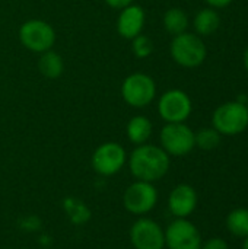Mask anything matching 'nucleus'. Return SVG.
Segmentation results:
<instances>
[{
    "label": "nucleus",
    "instance_id": "obj_1",
    "mask_svg": "<svg viewBox=\"0 0 248 249\" xmlns=\"http://www.w3.org/2000/svg\"><path fill=\"white\" fill-rule=\"evenodd\" d=\"M171 159L161 146L140 144L130 153L129 168L136 181L155 184L161 181L170 171Z\"/></svg>",
    "mask_w": 248,
    "mask_h": 249
},
{
    "label": "nucleus",
    "instance_id": "obj_2",
    "mask_svg": "<svg viewBox=\"0 0 248 249\" xmlns=\"http://www.w3.org/2000/svg\"><path fill=\"white\" fill-rule=\"evenodd\" d=\"M170 54L178 66L186 69H194L203 64V61L206 60L208 48L202 36L186 31L172 38L170 45Z\"/></svg>",
    "mask_w": 248,
    "mask_h": 249
},
{
    "label": "nucleus",
    "instance_id": "obj_3",
    "mask_svg": "<svg viewBox=\"0 0 248 249\" xmlns=\"http://www.w3.org/2000/svg\"><path fill=\"white\" fill-rule=\"evenodd\" d=\"M212 127L221 136H238L248 127V109L246 104L229 101L219 105L212 114Z\"/></svg>",
    "mask_w": 248,
    "mask_h": 249
},
{
    "label": "nucleus",
    "instance_id": "obj_4",
    "mask_svg": "<svg viewBox=\"0 0 248 249\" xmlns=\"http://www.w3.org/2000/svg\"><path fill=\"white\" fill-rule=\"evenodd\" d=\"M159 143L168 156L181 158L196 147L194 131L186 123H167L161 128Z\"/></svg>",
    "mask_w": 248,
    "mask_h": 249
},
{
    "label": "nucleus",
    "instance_id": "obj_5",
    "mask_svg": "<svg viewBox=\"0 0 248 249\" xmlns=\"http://www.w3.org/2000/svg\"><path fill=\"white\" fill-rule=\"evenodd\" d=\"M156 96V83L146 73H132L121 83V98L132 108H145Z\"/></svg>",
    "mask_w": 248,
    "mask_h": 249
},
{
    "label": "nucleus",
    "instance_id": "obj_6",
    "mask_svg": "<svg viewBox=\"0 0 248 249\" xmlns=\"http://www.w3.org/2000/svg\"><path fill=\"white\" fill-rule=\"evenodd\" d=\"M20 44L37 54L45 53L53 48L56 42L54 28L42 19H29L23 22L19 28Z\"/></svg>",
    "mask_w": 248,
    "mask_h": 249
},
{
    "label": "nucleus",
    "instance_id": "obj_7",
    "mask_svg": "<svg viewBox=\"0 0 248 249\" xmlns=\"http://www.w3.org/2000/svg\"><path fill=\"white\" fill-rule=\"evenodd\" d=\"M158 204V190L153 184L145 181H134L130 184L123 196L124 209L134 216H145L151 213Z\"/></svg>",
    "mask_w": 248,
    "mask_h": 249
},
{
    "label": "nucleus",
    "instance_id": "obj_8",
    "mask_svg": "<svg viewBox=\"0 0 248 249\" xmlns=\"http://www.w3.org/2000/svg\"><path fill=\"white\" fill-rule=\"evenodd\" d=\"M127 163L126 149L115 142L99 144L91 159L92 169L101 177H113L118 174Z\"/></svg>",
    "mask_w": 248,
    "mask_h": 249
},
{
    "label": "nucleus",
    "instance_id": "obj_9",
    "mask_svg": "<svg viewBox=\"0 0 248 249\" xmlns=\"http://www.w3.org/2000/svg\"><path fill=\"white\" fill-rule=\"evenodd\" d=\"M191 111V99L181 89H170L158 101V114L165 123H186Z\"/></svg>",
    "mask_w": 248,
    "mask_h": 249
},
{
    "label": "nucleus",
    "instance_id": "obj_10",
    "mask_svg": "<svg viewBox=\"0 0 248 249\" xmlns=\"http://www.w3.org/2000/svg\"><path fill=\"white\" fill-rule=\"evenodd\" d=\"M202 233L189 219H175L165 229V247L168 249H200Z\"/></svg>",
    "mask_w": 248,
    "mask_h": 249
},
{
    "label": "nucleus",
    "instance_id": "obj_11",
    "mask_svg": "<svg viewBox=\"0 0 248 249\" xmlns=\"http://www.w3.org/2000/svg\"><path fill=\"white\" fill-rule=\"evenodd\" d=\"M129 236L134 249L165 248V231L158 222L149 217H139L132 225Z\"/></svg>",
    "mask_w": 248,
    "mask_h": 249
},
{
    "label": "nucleus",
    "instance_id": "obj_12",
    "mask_svg": "<svg viewBox=\"0 0 248 249\" xmlns=\"http://www.w3.org/2000/svg\"><path fill=\"white\" fill-rule=\"evenodd\" d=\"M197 207V193L189 184H178L168 196V209L175 219H187Z\"/></svg>",
    "mask_w": 248,
    "mask_h": 249
},
{
    "label": "nucleus",
    "instance_id": "obj_13",
    "mask_svg": "<svg viewBox=\"0 0 248 249\" xmlns=\"http://www.w3.org/2000/svg\"><path fill=\"white\" fill-rule=\"evenodd\" d=\"M146 22V13L139 4H129L120 10L117 18V32L124 39H133L139 34H142Z\"/></svg>",
    "mask_w": 248,
    "mask_h": 249
},
{
    "label": "nucleus",
    "instance_id": "obj_14",
    "mask_svg": "<svg viewBox=\"0 0 248 249\" xmlns=\"http://www.w3.org/2000/svg\"><path fill=\"white\" fill-rule=\"evenodd\" d=\"M152 131H153L152 121L148 117H145V115L133 117L127 123V127H126L127 139L130 140V143H133L136 146L148 143V140L152 136Z\"/></svg>",
    "mask_w": 248,
    "mask_h": 249
},
{
    "label": "nucleus",
    "instance_id": "obj_15",
    "mask_svg": "<svg viewBox=\"0 0 248 249\" xmlns=\"http://www.w3.org/2000/svg\"><path fill=\"white\" fill-rule=\"evenodd\" d=\"M221 25V16L216 9L213 7H205L199 10L194 16V31L199 36H209L213 32L218 31Z\"/></svg>",
    "mask_w": 248,
    "mask_h": 249
},
{
    "label": "nucleus",
    "instance_id": "obj_16",
    "mask_svg": "<svg viewBox=\"0 0 248 249\" xmlns=\"http://www.w3.org/2000/svg\"><path fill=\"white\" fill-rule=\"evenodd\" d=\"M38 70L47 79H57L64 71V63L58 53L48 50L39 54L38 58Z\"/></svg>",
    "mask_w": 248,
    "mask_h": 249
},
{
    "label": "nucleus",
    "instance_id": "obj_17",
    "mask_svg": "<svg viewBox=\"0 0 248 249\" xmlns=\"http://www.w3.org/2000/svg\"><path fill=\"white\" fill-rule=\"evenodd\" d=\"M164 28L171 35H178L187 31L189 28V16L181 7H171L165 12L162 18Z\"/></svg>",
    "mask_w": 248,
    "mask_h": 249
},
{
    "label": "nucleus",
    "instance_id": "obj_18",
    "mask_svg": "<svg viewBox=\"0 0 248 249\" xmlns=\"http://www.w3.org/2000/svg\"><path fill=\"white\" fill-rule=\"evenodd\" d=\"M227 229L231 235L244 239L248 236V209L240 207L232 210L225 220Z\"/></svg>",
    "mask_w": 248,
    "mask_h": 249
},
{
    "label": "nucleus",
    "instance_id": "obj_19",
    "mask_svg": "<svg viewBox=\"0 0 248 249\" xmlns=\"http://www.w3.org/2000/svg\"><path fill=\"white\" fill-rule=\"evenodd\" d=\"M63 209H64L69 220L73 225H77V226L85 225L91 219V210L88 209V206L83 201H80L77 198H72V197L64 198Z\"/></svg>",
    "mask_w": 248,
    "mask_h": 249
},
{
    "label": "nucleus",
    "instance_id": "obj_20",
    "mask_svg": "<svg viewBox=\"0 0 248 249\" xmlns=\"http://www.w3.org/2000/svg\"><path fill=\"white\" fill-rule=\"evenodd\" d=\"M194 139H196V147L205 150V152H210L215 150L222 140V136L213 128H202L197 133H194Z\"/></svg>",
    "mask_w": 248,
    "mask_h": 249
},
{
    "label": "nucleus",
    "instance_id": "obj_21",
    "mask_svg": "<svg viewBox=\"0 0 248 249\" xmlns=\"http://www.w3.org/2000/svg\"><path fill=\"white\" fill-rule=\"evenodd\" d=\"M153 41L143 34H139L132 39V51L137 58H148L153 53Z\"/></svg>",
    "mask_w": 248,
    "mask_h": 249
},
{
    "label": "nucleus",
    "instance_id": "obj_22",
    "mask_svg": "<svg viewBox=\"0 0 248 249\" xmlns=\"http://www.w3.org/2000/svg\"><path fill=\"white\" fill-rule=\"evenodd\" d=\"M200 249H229V245L222 238H210L206 242L202 244Z\"/></svg>",
    "mask_w": 248,
    "mask_h": 249
},
{
    "label": "nucleus",
    "instance_id": "obj_23",
    "mask_svg": "<svg viewBox=\"0 0 248 249\" xmlns=\"http://www.w3.org/2000/svg\"><path fill=\"white\" fill-rule=\"evenodd\" d=\"M110 7H113V9H118V10H121V9H124L126 6H129V4H132L134 0H104Z\"/></svg>",
    "mask_w": 248,
    "mask_h": 249
},
{
    "label": "nucleus",
    "instance_id": "obj_24",
    "mask_svg": "<svg viewBox=\"0 0 248 249\" xmlns=\"http://www.w3.org/2000/svg\"><path fill=\"white\" fill-rule=\"evenodd\" d=\"M209 7H213V9H222V7H227L229 6L234 0H205Z\"/></svg>",
    "mask_w": 248,
    "mask_h": 249
},
{
    "label": "nucleus",
    "instance_id": "obj_25",
    "mask_svg": "<svg viewBox=\"0 0 248 249\" xmlns=\"http://www.w3.org/2000/svg\"><path fill=\"white\" fill-rule=\"evenodd\" d=\"M244 67H246V70H247L248 73V47L247 50H246V53H244Z\"/></svg>",
    "mask_w": 248,
    "mask_h": 249
},
{
    "label": "nucleus",
    "instance_id": "obj_26",
    "mask_svg": "<svg viewBox=\"0 0 248 249\" xmlns=\"http://www.w3.org/2000/svg\"><path fill=\"white\" fill-rule=\"evenodd\" d=\"M243 249H248V236L243 239Z\"/></svg>",
    "mask_w": 248,
    "mask_h": 249
},
{
    "label": "nucleus",
    "instance_id": "obj_27",
    "mask_svg": "<svg viewBox=\"0 0 248 249\" xmlns=\"http://www.w3.org/2000/svg\"><path fill=\"white\" fill-rule=\"evenodd\" d=\"M246 107H247V109H248V96H247V102H246Z\"/></svg>",
    "mask_w": 248,
    "mask_h": 249
}]
</instances>
